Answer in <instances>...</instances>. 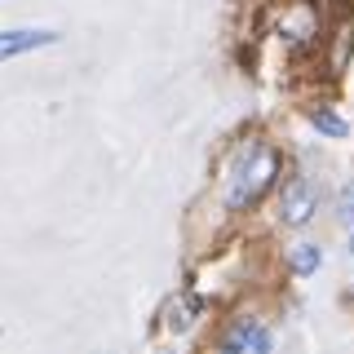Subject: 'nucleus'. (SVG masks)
Returning <instances> with one entry per match:
<instances>
[{
    "instance_id": "nucleus-6",
    "label": "nucleus",
    "mask_w": 354,
    "mask_h": 354,
    "mask_svg": "<svg viewBox=\"0 0 354 354\" xmlns=\"http://www.w3.org/2000/svg\"><path fill=\"white\" fill-rule=\"evenodd\" d=\"M310 124L319 133H328V138H346V120L332 115V111H310Z\"/></svg>"
},
{
    "instance_id": "nucleus-1",
    "label": "nucleus",
    "mask_w": 354,
    "mask_h": 354,
    "mask_svg": "<svg viewBox=\"0 0 354 354\" xmlns=\"http://www.w3.org/2000/svg\"><path fill=\"white\" fill-rule=\"evenodd\" d=\"M248 160L252 164H239V173H235V186H230V195H226V204L235 208H252L261 199V191L270 186V177L274 169H279V160H274V151L270 147H248Z\"/></svg>"
},
{
    "instance_id": "nucleus-3",
    "label": "nucleus",
    "mask_w": 354,
    "mask_h": 354,
    "mask_svg": "<svg viewBox=\"0 0 354 354\" xmlns=\"http://www.w3.org/2000/svg\"><path fill=\"white\" fill-rule=\"evenodd\" d=\"M44 44H58V31H36V27L0 31V62L18 58V53H31V49H44Z\"/></svg>"
},
{
    "instance_id": "nucleus-2",
    "label": "nucleus",
    "mask_w": 354,
    "mask_h": 354,
    "mask_svg": "<svg viewBox=\"0 0 354 354\" xmlns=\"http://www.w3.org/2000/svg\"><path fill=\"white\" fill-rule=\"evenodd\" d=\"M315 208H319V199L310 191V182L306 177H292V182L283 186V226H306V221L315 217Z\"/></svg>"
},
{
    "instance_id": "nucleus-5",
    "label": "nucleus",
    "mask_w": 354,
    "mask_h": 354,
    "mask_svg": "<svg viewBox=\"0 0 354 354\" xmlns=\"http://www.w3.org/2000/svg\"><path fill=\"white\" fill-rule=\"evenodd\" d=\"M319 266H324V252H319L315 243H301V248L292 252V270H297V274H315Z\"/></svg>"
},
{
    "instance_id": "nucleus-4",
    "label": "nucleus",
    "mask_w": 354,
    "mask_h": 354,
    "mask_svg": "<svg viewBox=\"0 0 354 354\" xmlns=\"http://www.w3.org/2000/svg\"><path fill=\"white\" fill-rule=\"evenodd\" d=\"M274 341H270V332H266L261 324H248L243 319L239 328H230V337H226V350H257V354H266Z\"/></svg>"
}]
</instances>
